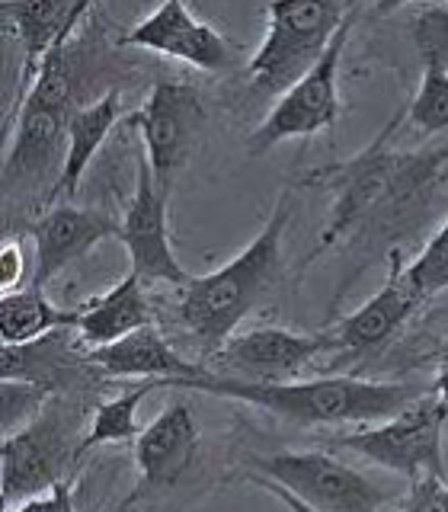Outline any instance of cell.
<instances>
[{
    "instance_id": "cell-19",
    "label": "cell",
    "mask_w": 448,
    "mask_h": 512,
    "mask_svg": "<svg viewBox=\"0 0 448 512\" xmlns=\"http://www.w3.org/2000/svg\"><path fill=\"white\" fill-rule=\"evenodd\" d=\"M87 359L106 378H141V381H176V378H202L208 375L202 365L186 362L176 352L164 333L154 327H144L122 336L119 343H109L100 349H87Z\"/></svg>"
},
{
    "instance_id": "cell-15",
    "label": "cell",
    "mask_w": 448,
    "mask_h": 512,
    "mask_svg": "<svg viewBox=\"0 0 448 512\" xmlns=\"http://www.w3.org/2000/svg\"><path fill=\"white\" fill-rule=\"evenodd\" d=\"M199 455V426L183 397H173L170 404L154 416V423L141 429L135 439V461L141 471V487L128 503L138 500L144 490H167L180 484L192 461Z\"/></svg>"
},
{
    "instance_id": "cell-12",
    "label": "cell",
    "mask_w": 448,
    "mask_h": 512,
    "mask_svg": "<svg viewBox=\"0 0 448 512\" xmlns=\"http://www.w3.org/2000/svg\"><path fill=\"white\" fill-rule=\"evenodd\" d=\"M119 45L148 48V52L186 61L199 71H231L237 61V48L221 36V32L192 16L183 0H167L154 13H148L138 26L119 36Z\"/></svg>"
},
{
    "instance_id": "cell-28",
    "label": "cell",
    "mask_w": 448,
    "mask_h": 512,
    "mask_svg": "<svg viewBox=\"0 0 448 512\" xmlns=\"http://www.w3.org/2000/svg\"><path fill=\"white\" fill-rule=\"evenodd\" d=\"M32 285V272L26 266V250L20 240H7L4 253H0V292H23Z\"/></svg>"
},
{
    "instance_id": "cell-23",
    "label": "cell",
    "mask_w": 448,
    "mask_h": 512,
    "mask_svg": "<svg viewBox=\"0 0 448 512\" xmlns=\"http://www.w3.org/2000/svg\"><path fill=\"white\" fill-rule=\"evenodd\" d=\"M157 388H164V381H141V384H135V388L122 391L119 397L103 400V404L93 410V420L84 432V439L77 442L74 461L80 464L93 452V448H100V445L135 442L141 436V429L135 423L138 407H141V400Z\"/></svg>"
},
{
    "instance_id": "cell-1",
    "label": "cell",
    "mask_w": 448,
    "mask_h": 512,
    "mask_svg": "<svg viewBox=\"0 0 448 512\" xmlns=\"http://www.w3.org/2000/svg\"><path fill=\"white\" fill-rule=\"evenodd\" d=\"M404 119L407 109L397 112L384 125V132L352 160L314 170L308 176L311 186H327L333 192L330 221L314 256L340 244L349 234H359L368 224H378L381 218H400L407 208L426 202L436 192V186L445 183L448 144L445 148H426L413 154L388 151V141L394 138L397 125Z\"/></svg>"
},
{
    "instance_id": "cell-26",
    "label": "cell",
    "mask_w": 448,
    "mask_h": 512,
    "mask_svg": "<svg viewBox=\"0 0 448 512\" xmlns=\"http://www.w3.org/2000/svg\"><path fill=\"white\" fill-rule=\"evenodd\" d=\"M413 45L423 58V68L448 74V4H429L413 20Z\"/></svg>"
},
{
    "instance_id": "cell-5",
    "label": "cell",
    "mask_w": 448,
    "mask_h": 512,
    "mask_svg": "<svg viewBox=\"0 0 448 512\" xmlns=\"http://www.w3.org/2000/svg\"><path fill=\"white\" fill-rule=\"evenodd\" d=\"M352 10L356 7L340 4V0H279V4H269L266 39L247 64L250 90L260 96H285L298 80L317 68Z\"/></svg>"
},
{
    "instance_id": "cell-20",
    "label": "cell",
    "mask_w": 448,
    "mask_h": 512,
    "mask_svg": "<svg viewBox=\"0 0 448 512\" xmlns=\"http://www.w3.org/2000/svg\"><path fill=\"white\" fill-rule=\"evenodd\" d=\"M154 308L148 295H144V282L128 269V276L116 282L106 295L90 298L77 308V324L74 333L80 343L90 349H100L109 343H119L122 336L154 327Z\"/></svg>"
},
{
    "instance_id": "cell-21",
    "label": "cell",
    "mask_w": 448,
    "mask_h": 512,
    "mask_svg": "<svg viewBox=\"0 0 448 512\" xmlns=\"http://www.w3.org/2000/svg\"><path fill=\"white\" fill-rule=\"evenodd\" d=\"M122 112V96L119 90H106L100 100H93L90 106H80L71 116V128H68V157H64V170L58 176V183L48 192L45 205H58V199H68L77 192L80 180L90 167V160L96 157V151L103 148V141L109 138L112 125L119 122Z\"/></svg>"
},
{
    "instance_id": "cell-25",
    "label": "cell",
    "mask_w": 448,
    "mask_h": 512,
    "mask_svg": "<svg viewBox=\"0 0 448 512\" xmlns=\"http://www.w3.org/2000/svg\"><path fill=\"white\" fill-rule=\"evenodd\" d=\"M407 119L413 128L436 135L448 128V74L439 68H423L420 90L407 106Z\"/></svg>"
},
{
    "instance_id": "cell-3",
    "label": "cell",
    "mask_w": 448,
    "mask_h": 512,
    "mask_svg": "<svg viewBox=\"0 0 448 512\" xmlns=\"http://www.w3.org/2000/svg\"><path fill=\"white\" fill-rule=\"evenodd\" d=\"M288 218H292V192L285 189L276 208H272L266 228L231 263L208 272V276H192V282L180 288L176 320L196 336L199 349L208 356H218L234 340L240 320L263 301V295L276 282Z\"/></svg>"
},
{
    "instance_id": "cell-13",
    "label": "cell",
    "mask_w": 448,
    "mask_h": 512,
    "mask_svg": "<svg viewBox=\"0 0 448 512\" xmlns=\"http://www.w3.org/2000/svg\"><path fill=\"white\" fill-rule=\"evenodd\" d=\"M122 234V221L100 208L55 205L42 218L29 224V237L36 244L32 260V285L45 288L61 269L84 260V256L109 237Z\"/></svg>"
},
{
    "instance_id": "cell-6",
    "label": "cell",
    "mask_w": 448,
    "mask_h": 512,
    "mask_svg": "<svg viewBox=\"0 0 448 512\" xmlns=\"http://www.w3.org/2000/svg\"><path fill=\"white\" fill-rule=\"evenodd\" d=\"M84 410L74 407L64 394H52L48 404L10 436H4V509H13L32 496L48 493L68 480L77 452V429Z\"/></svg>"
},
{
    "instance_id": "cell-17",
    "label": "cell",
    "mask_w": 448,
    "mask_h": 512,
    "mask_svg": "<svg viewBox=\"0 0 448 512\" xmlns=\"http://www.w3.org/2000/svg\"><path fill=\"white\" fill-rule=\"evenodd\" d=\"M93 7L90 4H64V0H39V4H0V20L7 23L23 42V71H20V90H16V106L26 100V93L36 84L45 58L68 48L77 23L84 20Z\"/></svg>"
},
{
    "instance_id": "cell-22",
    "label": "cell",
    "mask_w": 448,
    "mask_h": 512,
    "mask_svg": "<svg viewBox=\"0 0 448 512\" xmlns=\"http://www.w3.org/2000/svg\"><path fill=\"white\" fill-rule=\"evenodd\" d=\"M74 324H77V311L55 308L45 298V288L29 285L23 292L0 295V336H4V346L36 343L45 333L74 330Z\"/></svg>"
},
{
    "instance_id": "cell-10",
    "label": "cell",
    "mask_w": 448,
    "mask_h": 512,
    "mask_svg": "<svg viewBox=\"0 0 448 512\" xmlns=\"http://www.w3.org/2000/svg\"><path fill=\"white\" fill-rule=\"evenodd\" d=\"M352 23H356V10L346 16V23L336 32V39L330 42L327 55L320 58L317 68L304 80H298L285 96H279V103L269 109V116L256 125V132L247 138V151L253 157L269 154L276 144L288 138H311L336 125V119H340L336 80H340V58L346 52Z\"/></svg>"
},
{
    "instance_id": "cell-8",
    "label": "cell",
    "mask_w": 448,
    "mask_h": 512,
    "mask_svg": "<svg viewBox=\"0 0 448 512\" xmlns=\"http://www.w3.org/2000/svg\"><path fill=\"white\" fill-rule=\"evenodd\" d=\"M445 420H448V404L436 394H426L416 404H410L404 413L391 416V420L333 439L330 448H346V452H356L410 480L420 477L445 480V464H442Z\"/></svg>"
},
{
    "instance_id": "cell-2",
    "label": "cell",
    "mask_w": 448,
    "mask_h": 512,
    "mask_svg": "<svg viewBox=\"0 0 448 512\" xmlns=\"http://www.w3.org/2000/svg\"><path fill=\"white\" fill-rule=\"evenodd\" d=\"M164 388L176 391H199L212 397L244 400L272 416L295 426H336V423H384L391 416L404 413L410 404L426 397L423 388L400 381H365V378H311V381H282L260 384L244 378H176L164 381Z\"/></svg>"
},
{
    "instance_id": "cell-27",
    "label": "cell",
    "mask_w": 448,
    "mask_h": 512,
    "mask_svg": "<svg viewBox=\"0 0 448 512\" xmlns=\"http://www.w3.org/2000/svg\"><path fill=\"white\" fill-rule=\"evenodd\" d=\"M0 394H4V436L16 432V423L26 426L32 416H39V410L52 397L48 391L26 381H4L0 384Z\"/></svg>"
},
{
    "instance_id": "cell-11",
    "label": "cell",
    "mask_w": 448,
    "mask_h": 512,
    "mask_svg": "<svg viewBox=\"0 0 448 512\" xmlns=\"http://www.w3.org/2000/svg\"><path fill=\"white\" fill-rule=\"evenodd\" d=\"M138 173H135V196L125 208L122 218V247L128 250L132 260V272L148 285V282H170V285H189L192 276L180 266L170 247V228H167V199L157 189V180L151 173V164L144 151L138 154Z\"/></svg>"
},
{
    "instance_id": "cell-31",
    "label": "cell",
    "mask_w": 448,
    "mask_h": 512,
    "mask_svg": "<svg viewBox=\"0 0 448 512\" xmlns=\"http://www.w3.org/2000/svg\"><path fill=\"white\" fill-rule=\"evenodd\" d=\"M250 484L263 487L266 493H272V496H276V500H279L288 512H317V509H311L308 503H301L295 493H288L285 487H279L276 480H266V477H260V474H250Z\"/></svg>"
},
{
    "instance_id": "cell-24",
    "label": "cell",
    "mask_w": 448,
    "mask_h": 512,
    "mask_svg": "<svg viewBox=\"0 0 448 512\" xmlns=\"http://www.w3.org/2000/svg\"><path fill=\"white\" fill-rule=\"evenodd\" d=\"M407 282L413 295L420 298V304L448 292V221L423 247V253L407 266Z\"/></svg>"
},
{
    "instance_id": "cell-18",
    "label": "cell",
    "mask_w": 448,
    "mask_h": 512,
    "mask_svg": "<svg viewBox=\"0 0 448 512\" xmlns=\"http://www.w3.org/2000/svg\"><path fill=\"white\" fill-rule=\"evenodd\" d=\"M71 336L77 333L55 330L45 333L36 343L4 346V352H0V378L36 384V388L48 394H61L64 388H74L80 378H87L96 368L90 365L87 352H80L77 343H71Z\"/></svg>"
},
{
    "instance_id": "cell-32",
    "label": "cell",
    "mask_w": 448,
    "mask_h": 512,
    "mask_svg": "<svg viewBox=\"0 0 448 512\" xmlns=\"http://www.w3.org/2000/svg\"><path fill=\"white\" fill-rule=\"evenodd\" d=\"M432 394L448 404V340L436 352V381H432Z\"/></svg>"
},
{
    "instance_id": "cell-29",
    "label": "cell",
    "mask_w": 448,
    "mask_h": 512,
    "mask_svg": "<svg viewBox=\"0 0 448 512\" xmlns=\"http://www.w3.org/2000/svg\"><path fill=\"white\" fill-rule=\"evenodd\" d=\"M400 512H448V487L439 477L410 480V496Z\"/></svg>"
},
{
    "instance_id": "cell-16",
    "label": "cell",
    "mask_w": 448,
    "mask_h": 512,
    "mask_svg": "<svg viewBox=\"0 0 448 512\" xmlns=\"http://www.w3.org/2000/svg\"><path fill=\"white\" fill-rule=\"evenodd\" d=\"M420 308L423 304L413 295V288L407 282L404 253L394 247L388 253V279H384V285L359 311L343 317L340 324H333V330L327 333L333 336L336 352H368L381 343H388Z\"/></svg>"
},
{
    "instance_id": "cell-4",
    "label": "cell",
    "mask_w": 448,
    "mask_h": 512,
    "mask_svg": "<svg viewBox=\"0 0 448 512\" xmlns=\"http://www.w3.org/2000/svg\"><path fill=\"white\" fill-rule=\"evenodd\" d=\"M80 106L74 103V64L68 48H58L45 58L36 84L20 103L13 141L4 160V186L7 196L16 189L45 186V199L68 157V128L71 116Z\"/></svg>"
},
{
    "instance_id": "cell-30",
    "label": "cell",
    "mask_w": 448,
    "mask_h": 512,
    "mask_svg": "<svg viewBox=\"0 0 448 512\" xmlns=\"http://www.w3.org/2000/svg\"><path fill=\"white\" fill-rule=\"evenodd\" d=\"M7 512H74V490H71V480H61L48 493L42 496H32V500L13 506Z\"/></svg>"
},
{
    "instance_id": "cell-7",
    "label": "cell",
    "mask_w": 448,
    "mask_h": 512,
    "mask_svg": "<svg viewBox=\"0 0 448 512\" xmlns=\"http://www.w3.org/2000/svg\"><path fill=\"white\" fill-rule=\"evenodd\" d=\"M253 474L276 480L317 512H381L397 500L394 487H384L368 474L349 468L327 452H276L253 455Z\"/></svg>"
},
{
    "instance_id": "cell-14",
    "label": "cell",
    "mask_w": 448,
    "mask_h": 512,
    "mask_svg": "<svg viewBox=\"0 0 448 512\" xmlns=\"http://www.w3.org/2000/svg\"><path fill=\"white\" fill-rule=\"evenodd\" d=\"M324 352H336L330 333H292L282 327H260L234 336L218 356L234 372L244 375V381L282 384L295 381Z\"/></svg>"
},
{
    "instance_id": "cell-9",
    "label": "cell",
    "mask_w": 448,
    "mask_h": 512,
    "mask_svg": "<svg viewBox=\"0 0 448 512\" xmlns=\"http://www.w3.org/2000/svg\"><path fill=\"white\" fill-rule=\"evenodd\" d=\"M128 125L141 135L144 157H148L157 189L170 196L173 183L189 167L205 135V106L196 87L157 80L151 96L135 112Z\"/></svg>"
}]
</instances>
